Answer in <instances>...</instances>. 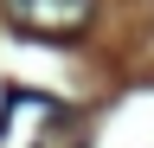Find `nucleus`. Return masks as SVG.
<instances>
[{
	"label": "nucleus",
	"mask_w": 154,
	"mask_h": 148,
	"mask_svg": "<svg viewBox=\"0 0 154 148\" xmlns=\"http://www.w3.org/2000/svg\"><path fill=\"white\" fill-rule=\"evenodd\" d=\"M13 32L26 39H45V45H77L96 20V0H0Z\"/></svg>",
	"instance_id": "f257e3e1"
}]
</instances>
